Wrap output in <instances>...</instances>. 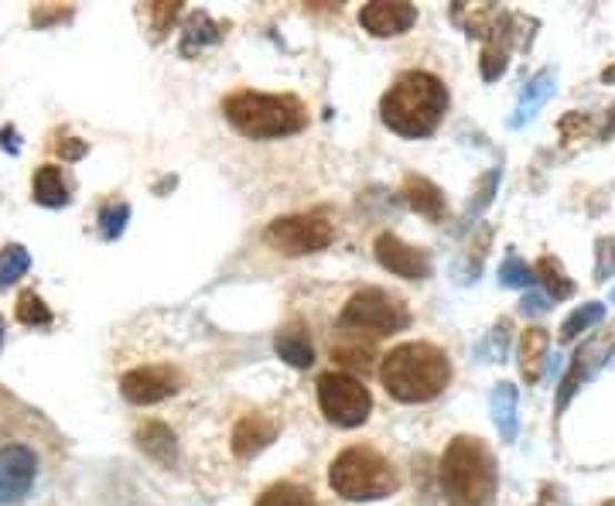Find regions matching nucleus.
I'll return each mask as SVG.
<instances>
[{
	"mask_svg": "<svg viewBox=\"0 0 615 506\" xmlns=\"http://www.w3.org/2000/svg\"><path fill=\"white\" fill-rule=\"evenodd\" d=\"M448 110V89L432 72H404L380 103L384 123L400 137H428L438 130L442 117Z\"/></svg>",
	"mask_w": 615,
	"mask_h": 506,
	"instance_id": "f257e3e1",
	"label": "nucleus"
},
{
	"mask_svg": "<svg viewBox=\"0 0 615 506\" xmlns=\"http://www.w3.org/2000/svg\"><path fill=\"white\" fill-rule=\"evenodd\" d=\"M380 380L387 394L397 397L400 404H428L448 387L452 363L432 343H404L390 349V356L384 359Z\"/></svg>",
	"mask_w": 615,
	"mask_h": 506,
	"instance_id": "f03ea898",
	"label": "nucleus"
},
{
	"mask_svg": "<svg viewBox=\"0 0 615 506\" xmlns=\"http://www.w3.org/2000/svg\"><path fill=\"white\" fill-rule=\"evenodd\" d=\"M442 489L452 506H489L499 489L496 458L483 438L458 435L442 458Z\"/></svg>",
	"mask_w": 615,
	"mask_h": 506,
	"instance_id": "7ed1b4c3",
	"label": "nucleus"
},
{
	"mask_svg": "<svg viewBox=\"0 0 615 506\" xmlns=\"http://www.w3.org/2000/svg\"><path fill=\"white\" fill-rule=\"evenodd\" d=\"M226 120L250 141H277V137H291L308 123L305 107L295 97H267V93H232L222 103Z\"/></svg>",
	"mask_w": 615,
	"mask_h": 506,
	"instance_id": "20e7f679",
	"label": "nucleus"
},
{
	"mask_svg": "<svg viewBox=\"0 0 615 506\" xmlns=\"http://www.w3.org/2000/svg\"><path fill=\"white\" fill-rule=\"evenodd\" d=\"M328 483L333 489L346 499H384L397 489V473L387 458L376 452V448H366V445H353L346 448L333 469H328Z\"/></svg>",
	"mask_w": 615,
	"mask_h": 506,
	"instance_id": "39448f33",
	"label": "nucleus"
},
{
	"mask_svg": "<svg viewBox=\"0 0 615 506\" xmlns=\"http://www.w3.org/2000/svg\"><path fill=\"white\" fill-rule=\"evenodd\" d=\"M410 311L400 298L380 291V288H366L349 298V305L339 315V329L343 333H366V336H394L407 329Z\"/></svg>",
	"mask_w": 615,
	"mask_h": 506,
	"instance_id": "423d86ee",
	"label": "nucleus"
},
{
	"mask_svg": "<svg viewBox=\"0 0 615 506\" xmlns=\"http://www.w3.org/2000/svg\"><path fill=\"white\" fill-rule=\"evenodd\" d=\"M318 404L325 410V418L339 428H359L373 410L369 390L363 387V380L349 374H325L318 380Z\"/></svg>",
	"mask_w": 615,
	"mask_h": 506,
	"instance_id": "0eeeda50",
	"label": "nucleus"
},
{
	"mask_svg": "<svg viewBox=\"0 0 615 506\" xmlns=\"http://www.w3.org/2000/svg\"><path fill=\"white\" fill-rule=\"evenodd\" d=\"M333 237H336V229L321 216H280L267 226V244L288 257L318 254L333 244Z\"/></svg>",
	"mask_w": 615,
	"mask_h": 506,
	"instance_id": "6e6552de",
	"label": "nucleus"
},
{
	"mask_svg": "<svg viewBox=\"0 0 615 506\" xmlns=\"http://www.w3.org/2000/svg\"><path fill=\"white\" fill-rule=\"evenodd\" d=\"M181 377L171 370V366H137V370L120 377V394L130 404H158L171 394H178Z\"/></svg>",
	"mask_w": 615,
	"mask_h": 506,
	"instance_id": "1a4fd4ad",
	"label": "nucleus"
},
{
	"mask_svg": "<svg viewBox=\"0 0 615 506\" xmlns=\"http://www.w3.org/2000/svg\"><path fill=\"white\" fill-rule=\"evenodd\" d=\"M376 250V260H380V267H387L390 274H397V278L404 281H424V278H432V257L404 244L400 237L394 234H380L373 244Z\"/></svg>",
	"mask_w": 615,
	"mask_h": 506,
	"instance_id": "9d476101",
	"label": "nucleus"
},
{
	"mask_svg": "<svg viewBox=\"0 0 615 506\" xmlns=\"http://www.w3.org/2000/svg\"><path fill=\"white\" fill-rule=\"evenodd\" d=\"M38 476V458L24 445L0 448V503H21Z\"/></svg>",
	"mask_w": 615,
	"mask_h": 506,
	"instance_id": "9b49d317",
	"label": "nucleus"
},
{
	"mask_svg": "<svg viewBox=\"0 0 615 506\" xmlns=\"http://www.w3.org/2000/svg\"><path fill=\"white\" fill-rule=\"evenodd\" d=\"M414 21H417V8L404 4V0H376V4H366L359 11V24L376 38H397L410 31Z\"/></svg>",
	"mask_w": 615,
	"mask_h": 506,
	"instance_id": "f8f14e48",
	"label": "nucleus"
},
{
	"mask_svg": "<svg viewBox=\"0 0 615 506\" xmlns=\"http://www.w3.org/2000/svg\"><path fill=\"white\" fill-rule=\"evenodd\" d=\"M554 89H557V72H554V69H540V72L524 86V93H519L516 110H513V117H509V127H524V123H530V120L540 113V107L554 97Z\"/></svg>",
	"mask_w": 615,
	"mask_h": 506,
	"instance_id": "ddd939ff",
	"label": "nucleus"
},
{
	"mask_svg": "<svg viewBox=\"0 0 615 506\" xmlns=\"http://www.w3.org/2000/svg\"><path fill=\"white\" fill-rule=\"evenodd\" d=\"M274 438H277V425L270 418H264V414H247V418L232 428V452L240 458H254Z\"/></svg>",
	"mask_w": 615,
	"mask_h": 506,
	"instance_id": "4468645a",
	"label": "nucleus"
},
{
	"mask_svg": "<svg viewBox=\"0 0 615 506\" xmlns=\"http://www.w3.org/2000/svg\"><path fill=\"white\" fill-rule=\"evenodd\" d=\"M516 407H519L516 387L509 380L496 384L493 394H489V414H493V425H496V431H499L503 441H516V435H519V414H516Z\"/></svg>",
	"mask_w": 615,
	"mask_h": 506,
	"instance_id": "2eb2a0df",
	"label": "nucleus"
},
{
	"mask_svg": "<svg viewBox=\"0 0 615 506\" xmlns=\"http://www.w3.org/2000/svg\"><path fill=\"white\" fill-rule=\"evenodd\" d=\"M274 353L295 366V370H308V366L315 363V349H311V339H308V329L301 326V321H291V326H284L274 339Z\"/></svg>",
	"mask_w": 615,
	"mask_h": 506,
	"instance_id": "dca6fc26",
	"label": "nucleus"
},
{
	"mask_svg": "<svg viewBox=\"0 0 615 506\" xmlns=\"http://www.w3.org/2000/svg\"><path fill=\"white\" fill-rule=\"evenodd\" d=\"M547 349H550V333L534 326L519 336V374H524L527 384H537L540 374H544V359H547Z\"/></svg>",
	"mask_w": 615,
	"mask_h": 506,
	"instance_id": "f3484780",
	"label": "nucleus"
},
{
	"mask_svg": "<svg viewBox=\"0 0 615 506\" xmlns=\"http://www.w3.org/2000/svg\"><path fill=\"white\" fill-rule=\"evenodd\" d=\"M595 339L592 343H585L578 353H575V359H572V366H567V374H564V380H561V387H557V410H564L567 404H572V397L582 390V384L595 374Z\"/></svg>",
	"mask_w": 615,
	"mask_h": 506,
	"instance_id": "a211bd4d",
	"label": "nucleus"
},
{
	"mask_svg": "<svg viewBox=\"0 0 615 506\" xmlns=\"http://www.w3.org/2000/svg\"><path fill=\"white\" fill-rule=\"evenodd\" d=\"M404 199L410 209H417L420 216H428V219H442L445 216V196L442 189L435 186V181L428 178H407L404 181Z\"/></svg>",
	"mask_w": 615,
	"mask_h": 506,
	"instance_id": "6ab92c4d",
	"label": "nucleus"
},
{
	"mask_svg": "<svg viewBox=\"0 0 615 506\" xmlns=\"http://www.w3.org/2000/svg\"><path fill=\"white\" fill-rule=\"evenodd\" d=\"M34 202L49 206V209H59V206L69 202V186H66L59 165H41L38 168V175H34Z\"/></svg>",
	"mask_w": 615,
	"mask_h": 506,
	"instance_id": "aec40b11",
	"label": "nucleus"
},
{
	"mask_svg": "<svg viewBox=\"0 0 615 506\" xmlns=\"http://www.w3.org/2000/svg\"><path fill=\"white\" fill-rule=\"evenodd\" d=\"M216 41H219V24L206 11H199V14L188 18V24L181 31V56L192 59L196 52L206 49V44H216Z\"/></svg>",
	"mask_w": 615,
	"mask_h": 506,
	"instance_id": "412c9836",
	"label": "nucleus"
},
{
	"mask_svg": "<svg viewBox=\"0 0 615 506\" xmlns=\"http://www.w3.org/2000/svg\"><path fill=\"white\" fill-rule=\"evenodd\" d=\"M534 274H537V281L544 285L547 298L564 301V298H572V295H575V281L564 274V264H561L557 257H540V260H537V267H534Z\"/></svg>",
	"mask_w": 615,
	"mask_h": 506,
	"instance_id": "4be33fe9",
	"label": "nucleus"
},
{
	"mask_svg": "<svg viewBox=\"0 0 615 506\" xmlns=\"http://www.w3.org/2000/svg\"><path fill=\"white\" fill-rule=\"evenodd\" d=\"M137 445L145 448L151 458H158V463H175V431L161 421H151L137 431Z\"/></svg>",
	"mask_w": 615,
	"mask_h": 506,
	"instance_id": "5701e85b",
	"label": "nucleus"
},
{
	"mask_svg": "<svg viewBox=\"0 0 615 506\" xmlns=\"http://www.w3.org/2000/svg\"><path fill=\"white\" fill-rule=\"evenodd\" d=\"M602 318H605V305L602 301H588V305L575 308L572 315L564 318V326H561V343H575L582 333H588L592 326H598Z\"/></svg>",
	"mask_w": 615,
	"mask_h": 506,
	"instance_id": "b1692460",
	"label": "nucleus"
},
{
	"mask_svg": "<svg viewBox=\"0 0 615 506\" xmlns=\"http://www.w3.org/2000/svg\"><path fill=\"white\" fill-rule=\"evenodd\" d=\"M257 506H318V503H315V493L305 489V486L277 483V486H270V489L257 499Z\"/></svg>",
	"mask_w": 615,
	"mask_h": 506,
	"instance_id": "393cba45",
	"label": "nucleus"
},
{
	"mask_svg": "<svg viewBox=\"0 0 615 506\" xmlns=\"http://www.w3.org/2000/svg\"><path fill=\"white\" fill-rule=\"evenodd\" d=\"M509 336H513V321L509 318H499L496 326L489 329V336L479 343L476 356L483 363H503L506 359V349H509Z\"/></svg>",
	"mask_w": 615,
	"mask_h": 506,
	"instance_id": "a878e982",
	"label": "nucleus"
},
{
	"mask_svg": "<svg viewBox=\"0 0 615 506\" xmlns=\"http://www.w3.org/2000/svg\"><path fill=\"white\" fill-rule=\"evenodd\" d=\"M28 267H31V257L21 244H11V247L0 250V291L14 285L18 278H24Z\"/></svg>",
	"mask_w": 615,
	"mask_h": 506,
	"instance_id": "bb28decb",
	"label": "nucleus"
},
{
	"mask_svg": "<svg viewBox=\"0 0 615 506\" xmlns=\"http://www.w3.org/2000/svg\"><path fill=\"white\" fill-rule=\"evenodd\" d=\"M499 178H503L499 168H489V171L479 178L476 192H472V199H468V206H465V219H476L483 209L493 206V199H496V192H499Z\"/></svg>",
	"mask_w": 615,
	"mask_h": 506,
	"instance_id": "cd10ccee",
	"label": "nucleus"
},
{
	"mask_svg": "<svg viewBox=\"0 0 615 506\" xmlns=\"http://www.w3.org/2000/svg\"><path fill=\"white\" fill-rule=\"evenodd\" d=\"M534 281H537V274H534V267L524 260V257H516V254H509L506 260H503V267H499V285L503 288H534Z\"/></svg>",
	"mask_w": 615,
	"mask_h": 506,
	"instance_id": "c85d7f7f",
	"label": "nucleus"
},
{
	"mask_svg": "<svg viewBox=\"0 0 615 506\" xmlns=\"http://www.w3.org/2000/svg\"><path fill=\"white\" fill-rule=\"evenodd\" d=\"M14 315H18L21 326H52V311H49V305H44L41 295H34V291H24V295L18 298Z\"/></svg>",
	"mask_w": 615,
	"mask_h": 506,
	"instance_id": "c756f323",
	"label": "nucleus"
},
{
	"mask_svg": "<svg viewBox=\"0 0 615 506\" xmlns=\"http://www.w3.org/2000/svg\"><path fill=\"white\" fill-rule=\"evenodd\" d=\"M127 219H130V206L127 202H107L100 209V234H103V240H117L127 229Z\"/></svg>",
	"mask_w": 615,
	"mask_h": 506,
	"instance_id": "7c9ffc66",
	"label": "nucleus"
},
{
	"mask_svg": "<svg viewBox=\"0 0 615 506\" xmlns=\"http://www.w3.org/2000/svg\"><path fill=\"white\" fill-rule=\"evenodd\" d=\"M615 278V240L598 237L595 240V281H608Z\"/></svg>",
	"mask_w": 615,
	"mask_h": 506,
	"instance_id": "2f4dec72",
	"label": "nucleus"
},
{
	"mask_svg": "<svg viewBox=\"0 0 615 506\" xmlns=\"http://www.w3.org/2000/svg\"><path fill=\"white\" fill-rule=\"evenodd\" d=\"M181 14V4H151V18H155V31L165 34L168 24Z\"/></svg>",
	"mask_w": 615,
	"mask_h": 506,
	"instance_id": "473e14b6",
	"label": "nucleus"
},
{
	"mask_svg": "<svg viewBox=\"0 0 615 506\" xmlns=\"http://www.w3.org/2000/svg\"><path fill=\"white\" fill-rule=\"evenodd\" d=\"M547 308H550V298L537 295V291H527L524 301H519V311H524V315H544Z\"/></svg>",
	"mask_w": 615,
	"mask_h": 506,
	"instance_id": "72a5a7b5",
	"label": "nucleus"
},
{
	"mask_svg": "<svg viewBox=\"0 0 615 506\" xmlns=\"http://www.w3.org/2000/svg\"><path fill=\"white\" fill-rule=\"evenodd\" d=\"M537 506H567V499H564V489L561 486H540V499H537Z\"/></svg>",
	"mask_w": 615,
	"mask_h": 506,
	"instance_id": "f704fd0d",
	"label": "nucleus"
},
{
	"mask_svg": "<svg viewBox=\"0 0 615 506\" xmlns=\"http://www.w3.org/2000/svg\"><path fill=\"white\" fill-rule=\"evenodd\" d=\"M56 151H59L66 161H79V158L86 155V145L76 141V137H69V141H59V145H56Z\"/></svg>",
	"mask_w": 615,
	"mask_h": 506,
	"instance_id": "c9c22d12",
	"label": "nucleus"
},
{
	"mask_svg": "<svg viewBox=\"0 0 615 506\" xmlns=\"http://www.w3.org/2000/svg\"><path fill=\"white\" fill-rule=\"evenodd\" d=\"M0 145H4V151H18V133L4 130V133H0Z\"/></svg>",
	"mask_w": 615,
	"mask_h": 506,
	"instance_id": "e433bc0d",
	"label": "nucleus"
},
{
	"mask_svg": "<svg viewBox=\"0 0 615 506\" xmlns=\"http://www.w3.org/2000/svg\"><path fill=\"white\" fill-rule=\"evenodd\" d=\"M602 82H605V86H615V62L602 69Z\"/></svg>",
	"mask_w": 615,
	"mask_h": 506,
	"instance_id": "4c0bfd02",
	"label": "nucleus"
},
{
	"mask_svg": "<svg viewBox=\"0 0 615 506\" xmlns=\"http://www.w3.org/2000/svg\"><path fill=\"white\" fill-rule=\"evenodd\" d=\"M0 343H4V321H0Z\"/></svg>",
	"mask_w": 615,
	"mask_h": 506,
	"instance_id": "58836bf2",
	"label": "nucleus"
},
{
	"mask_svg": "<svg viewBox=\"0 0 615 506\" xmlns=\"http://www.w3.org/2000/svg\"><path fill=\"white\" fill-rule=\"evenodd\" d=\"M608 363H615V349H612V356H608Z\"/></svg>",
	"mask_w": 615,
	"mask_h": 506,
	"instance_id": "ea45409f",
	"label": "nucleus"
},
{
	"mask_svg": "<svg viewBox=\"0 0 615 506\" xmlns=\"http://www.w3.org/2000/svg\"><path fill=\"white\" fill-rule=\"evenodd\" d=\"M612 301H615V288H612Z\"/></svg>",
	"mask_w": 615,
	"mask_h": 506,
	"instance_id": "a19ab883",
	"label": "nucleus"
},
{
	"mask_svg": "<svg viewBox=\"0 0 615 506\" xmlns=\"http://www.w3.org/2000/svg\"><path fill=\"white\" fill-rule=\"evenodd\" d=\"M605 506H615V499H612V503H605Z\"/></svg>",
	"mask_w": 615,
	"mask_h": 506,
	"instance_id": "79ce46f5",
	"label": "nucleus"
}]
</instances>
